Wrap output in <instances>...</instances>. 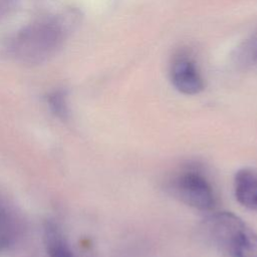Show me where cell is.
<instances>
[{
  "label": "cell",
  "mask_w": 257,
  "mask_h": 257,
  "mask_svg": "<svg viewBox=\"0 0 257 257\" xmlns=\"http://www.w3.org/2000/svg\"><path fill=\"white\" fill-rule=\"evenodd\" d=\"M213 242L230 257H257V233L231 212H218L205 221Z\"/></svg>",
  "instance_id": "6da1fadb"
},
{
  "label": "cell",
  "mask_w": 257,
  "mask_h": 257,
  "mask_svg": "<svg viewBox=\"0 0 257 257\" xmlns=\"http://www.w3.org/2000/svg\"><path fill=\"white\" fill-rule=\"evenodd\" d=\"M166 187L173 197L200 211H211L216 206V196L210 181L196 169H184L173 174Z\"/></svg>",
  "instance_id": "7a4b0ae2"
},
{
  "label": "cell",
  "mask_w": 257,
  "mask_h": 257,
  "mask_svg": "<svg viewBox=\"0 0 257 257\" xmlns=\"http://www.w3.org/2000/svg\"><path fill=\"white\" fill-rule=\"evenodd\" d=\"M171 79L174 86L182 93L197 94L204 89V81L194 64L185 56L178 57L171 70Z\"/></svg>",
  "instance_id": "3957f363"
},
{
  "label": "cell",
  "mask_w": 257,
  "mask_h": 257,
  "mask_svg": "<svg viewBox=\"0 0 257 257\" xmlns=\"http://www.w3.org/2000/svg\"><path fill=\"white\" fill-rule=\"evenodd\" d=\"M234 192L242 206L257 211V171L251 168L239 170L234 178Z\"/></svg>",
  "instance_id": "277c9868"
},
{
  "label": "cell",
  "mask_w": 257,
  "mask_h": 257,
  "mask_svg": "<svg viewBox=\"0 0 257 257\" xmlns=\"http://www.w3.org/2000/svg\"><path fill=\"white\" fill-rule=\"evenodd\" d=\"M45 243L50 257H73L68 245L62 239L55 225L49 223L45 227Z\"/></svg>",
  "instance_id": "5b68a950"
},
{
  "label": "cell",
  "mask_w": 257,
  "mask_h": 257,
  "mask_svg": "<svg viewBox=\"0 0 257 257\" xmlns=\"http://www.w3.org/2000/svg\"><path fill=\"white\" fill-rule=\"evenodd\" d=\"M14 240V228L9 215L0 209V251L8 249Z\"/></svg>",
  "instance_id": "8992f818"
},
{
  "label": "cell",
  "mask_w": 257,
  "mask_h": 257,
  "mask_svg": "<svg viewBox=\"0 0 257 257\" xmlns=\"http://www.w3.org/2000/svg\"><path fill=\"white\" fill-rule=\"evenodd\" d=\"M48 103L55 115L61 118H65L67 116V104L65 95L62 91H55L51 93L48 97Z\"/></svg>",
  "instance_id": "52a82bcc"
}]
</instances>
